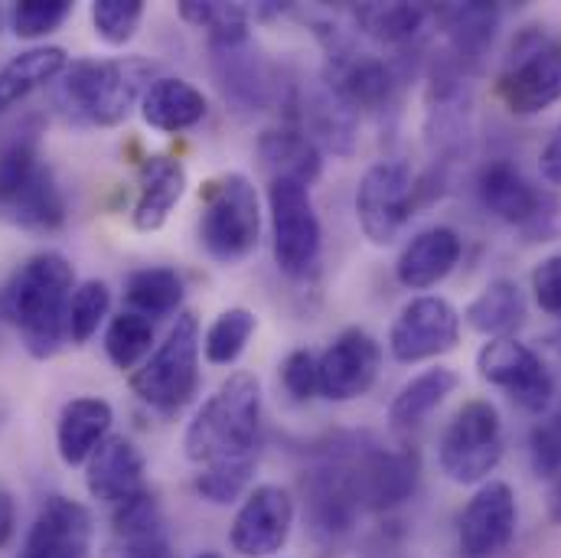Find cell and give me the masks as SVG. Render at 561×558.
I'll use <instances>...</instances> for the list:
<instances>
[{"instance_id":"obj_36","label":"cell","mask_w":561,"mask_h":558,"mask_svg":"<svg viewBox=\"0 0 561 558\" xmlns=\"http://www.w3.org/2000/svg\"><path fill=\"white\" fill-rule=\"evenodd\" d=\"M307 122H310V140L317 138L320 144H327L333 153H350L353 150V109H346L333 92L320 95L310 102L307 109Z\"/></svg>"},{"instance_id":"obj_4","label":"cell","mask_w":561,"mask_h":558,"mask_svg":"<svg viewBox=\"0 0 561 558\" xmlns=\"http://www.w3.org/2000/svg\"><path fill=\"white\" fill-rule=\"evenodd\" d=\"M199 386V320L180 314L153 356L131 376V389L157 412L183 409Z\"/></svg>"},{"instance_id":"obj_15","label":"cell","mask_w":561,"mask_h":558,"mask_svg":"<svg viewBox=\"0 0 561 558\" xmlns=\"http://www.w3.org/2000/svg\"><path fill=\"white\" fill-rule=\"evenodd\" d=\"M294 526V503L280 487H259L232 523V549L245 558H272L287 546Z\"/></svg>"},{"instance_id":"obj_2","label":"cell","mask_w":561,"mask_h":558,"mask_svg":"<svg viewBox=\"0 0 561 558\" xmlns=\"http://www.w3.org/2000/svg\"><path fill=\"white\" fill-rule=\"evenodd\" d=\"M262 421V386L252 373H232L190 421L183 447L193 464L245 460L255 451Z\"/></svg>"},{"instance_id":"obj_40","label":"cell","mask_w":561,"mask_h":558,"mask_svg":"<svg viewBox=\"0 0 561 558\" xmlns=\"http://www.w3.org/2000/svg\"><path fill=\"white\" fill-rule=\"evenodd\" d=\"M140 20H144V0H95L92 3L95 33L108 46H125L128 39H135Z\"/></svg>"},{"instance_id":"obj_16","label":"cell","mask_w":561,"mask_h":558,"mask_svg":"<svg viewBox=\"0 0 561 558\" xmlns=\"http://www.w3.org/2000/svg\"><path fill=\"white\" fill-rule=\"evenodd\" d=\"M516 536V497L506 483L493 480L477 490L460 516V553L467 558L500 556Z\"/></svg>"},{"instance_id":"obj_43","label":"cell","mask_w":561,"mask_h":558,"mask_svg":"<svg viewBox=\"0 0 561 558\" xmlns=\"http://www.w3.org/2000/svg\"><path fill=\"white\" fill-rule=\"evenodd\" d=\"M529 460L533 470L546 480L561 477V406H556L529 434Z\"/></svg>"},{"instance_id":"obj_6","label":"cell","mask_w":561,"mask_h":558,"mask_svg":"<svg viewBox=\"0 0 561 558\" xmlns=\"http://www.w3.org/2000/svg\"><path fill=\"white\" fill-rule=\"evenodd\" d=\"M363 500L353 480V457L343 451L330 454L304 477V516L317 546H343L359 520Z\"/></svg>"},{"instance_id":"obj_3","label":"cell","mask_w":561,"mask_h":558,"mask_svg":"<svg viewBox=\"0 0 561 558\" xmlns=\"http://www.w3.org/2000/svg\"><path fill=\"white\" fill-rule=\"evenodd\" d=\"M150 62L144 59H76L66 66L56 102L66 118L92 128L122 125L150 86Z\"/></svg>"},{"instance_id":"obj_37","label":"cell","mask_w":561,"mask_h":558,"mask_svg":"<svg viewBox=\"0 0 561 558\" xmlns=\"http://www.w3.org/2000/svg\"><path fill=\"white\" fill-rule=\"evenodd\" d=\"M150 343H153V323H150V317L135 314V310L115 317L105 333V353L118 369H135L147 356Z\"/></svg>"},{"instance_id":"obj_14","label":"cell","mask_w":561,"mask_h":558,"mask_svg":"<svg viewBox=\"0 0 561 558\" xmlns=\"http://www.w3.org/2000/svg\"><path fill=\"white\" fill-rule=\"evenodd\" d=\"M421 477L419 451H386L366 447L353 457V480L359 490L363 506L369 510H396L412 500Z\"/></svg>"},{"instance_id":"obj_8","label":"cell","mask_w":561,"mask_h":558,"mask_svg":"<svg viewBox=\"0 0 561 558\" xmlns=\"http://www.w3.org/2000/svg\"><path fill=\"white\" fill-rule=\"evenodd\" d=\"M503 457V421L493 402L473 399L447 424L437 460L454 483H480Z\"/></svg>"},{"instance_id":"obj_46","label":"cell","mask_w":561,"mask_h":558,"mask_svg":"<svg viewBox=\"0 0 561 558\" xmlns=\"http://www.w3.org/2000/svg\"><path fill=\"white\" fill-rule=\"evenodd\" d=\"M533 291H536L539 307L561 320V252L552 255V259H546L533 272Z\"/></svg>"},{"instance_id":"obj_13","label":"cell","mask_w":561,"mask_h":558,"mask_svg":"<svg viewBox=\"0 0 561 558\" xmlns=\"http://www.w3.org/2000/svg\"><path fill=\"white\" fill-rule=\"evenodd\" d=\"M460 340V314L444 297H415L399 314L389 350L399 363H421L454 350Z\"/></svg>"},{"instance_id":"obj_9","label":"cell","mask_w":561,"mask_h":558,"mask_svg":"<svg viewBox=\"0 0 561 558\" xmlns=\"http://www.w3.org/2000/svg\"><path fill=\"white\" fill-rule=\"evenodd\" d=\"M275 262L284 275L300 278L317 265L320 255V219L310 200V186L297 180H272L268 186Z\"/></svg>"},{"instance_id":"obj_25","label":"cell","mask_w":561,"mask_h":558,"mask_svg":"<svg viewBox=\"0 0 561 558\" xmlns=\"http://www.w3.org/2000/svg\"><path fill=\"white\" fill-rule=\"evenodd\" d=\"M140 115L150 128L176 135L206 118V99L196 86L183 79H157L147 86L140 99Z\"/></svg>"},{"instance_id":"obj_10","label":"cell","mask_w":561,"mask_h":558,"mask_svg":"<svg viewBox=\"0 0 561 558\" xmlns=\"http://www.w3.org/2000/svg\"><path fill=\"white\" fill-rule=\"evenodd\" d=\"M415 173L405 160H382L369 167L356 190V216L369 242L389 246L412 216Z\"/></svg>"},{"instance_id":"obj_50","label":"cell","mask_w":561,"mask_h":558,"mask_svg":"<svg viewBox=\"0 0 561 558\" xmlns=\"http://www.w3.org/2000/svg\"><path fill=\"white\" fill-rule=\"evenodd\" d=\"M549 346H552V350L559 353V360H561V327L556 330V333H552V337H549Z\"/></svg>"},{"instance_id":"obj_30","label":"cell","mask_w":561,"mask_h":558,"mask_svg":"<svg viewBox=\"0 0 561 558\" xmlns=\"http://www.w3.org/2000/svg\"><path fill=\"white\" fill-rule=\"evenodd\" d=\"M216 66H219V79L226 95H232L242 105H255L265 109L268 105V76L259 66V59L249 53V43L242 46H216Z\"/></svg>"},{"instance_id":"obj_38","label":"cell","mask_w":561,"mask_h":558,"mask_svg":"<svg viewBox=\"0 0 561 558\" xmlns=\"http://www.w3.org/2000/svg\"><path fill=\"white\" fill-rule=\"evenodd\" d=\"M108 307H112V291H108L105 281L79 284L76 294H72V304H69V337H72V343L92 340V333L108 317Z\"/></svg>"},{"instance_id":"obj_18","label":"cell","mask_w":561,"mask_h":558,"mask_svg":"<svg viewBox=\"0 0 561 558\" xmlns=\"http://www.w3.org/2000/svg\"><path fill=\"white\" fill-rule=\"evenodd\" d=\"M92 546V513L66 497L46 500L33 520L20 558H89Z\"/></svg>"},{"instance_id":"obj_7","label":"cell","mask_w":561,"mask_h":558,"mask_svg":"<svg viewBox=\"0 0 561 558\" xmlns=\"http://www.w3.org/2000/svg\"><path fill=\"white\" fill-rule=\"evenodd\" d=\"M500 99L513 115H539L561 99V39L526 30L500 76Z\"/></svg>"},{"instance_id":"obj_27","label":"cell","mask_w":561,"mask_h":558,"mask_svg":"<svg viewBox=\"0 0 561 558\" xmlns=\"http://www.w3.org/2000/svg\"><path fill=\"white\" fill-rule=\"evenodd\" d=\"M467 323L483 333V337H510L513 330L523 327L526 320V297L519 291V284L510 278H496L490 281L467 307Z\"/></svg>"},{"instance_id":"obj_1","label":"cell","mask_w":561,"mask_h":558,"mask_svg":"<svg viewBox=\"0 0 561 558\" xmlns=\"http://www.w3.org/2000/svg\"><path fill=\"white\" fill-rule=\"evenodd\" d=\"M72 284L76 275L66 255L39 252L13 272L0 294V310L20 330L30 356L49 360L62 346V337L69 333Z\"/></svg>"},{"instance_id":"obj_41","label":"cell","mask_w":561,"mask_h":558,"mask_svg":"<svg viewBox=\"0 0 561 558\" xmlns=\"http://www.w3.org/2000/svg\"><path fill=\"white\" fill-rule=\"evenodd\" d=\"M72 13L69 0H20L10 13V26L20 39H36L62 26Z\"/></svg>"},{"instance_id":"obj_21","label":"cell","mask_w":561,"mask_h":558,"mask_svg":"<svg viewBox=\"0 0 561 558\" xmlns=\"http://www.w3.org/2000/svg\"><path fill=\"white\" fill-rule=\"evenodd\" d=\"M460 252H463V242L454 229H447V226L424 229L405 246V252L396 265V275L412 291L434 287L437 281H444L454 272V265L460 262Z\"/></svg>"},{"instance_id":"obj_32","label":"cell","mask_w":561,"mask_h":558,"mask_svg":"<svg viewBox=\"0 0 561 558\" xmlns=\"http://www.w3.org/2000/svg\"><path fill=\"white\" fill-rule=\"evenodd\" d=\"M427 13L421 3H366L356 10V23L386 46H405L421 33Z\"/></svg>"},{"instance_id":"obj_26","label":"cell","mask_w":561,"mask_h":558,"mask_svg":"<svg viewBox=\"0 0 561 558\" xmlns=\"http://www.w3.org/2000/svg\"><path fill=\"white\" fill-rule=\"evenodd\" d=\"M259 157L272 180H297L310 186L320 176V147L300 128H272L259 138Z\"/></svg>"},{"instance_id":"obj_29","label":"cell","mask_w":561,"mask_h":558,"mask_svg":"<svg viewBox=\"0 0 561 558\" xmlns=\"http://www.w3.org/2000/svg\"><path fill=\"white\" fill-rule=\"evenodd\" d=\"M434 16L444 26V33L454 39L457 53H463V56L483 53L493 43L496 26H500V7L496 3H483V0L444 3V7L434 10Z\"/></svg>"},{"instance_id":"obj_33","label":"cell","mask_w":561,"mask_h":558,"mask_svg":"<svg viewBox=\"0 0 561 558\" xmlns=\"http://www.w3.org/2000/svg\"><path fill=\"white\" fill-rule=\"evenodd\" d=\"M125 297L144 317H167L183 304V278L173 269H140L125 284Z\"/></svg>"},{"instance_id":"obj_44","label":"cell","mask_w":561,"mask_h":558,"mask_svg":"<svg viewBox=\"0 0 561 558\" xmlns=\"http://www.w3.org/2000/svg\"><path fill=\"white\" fill-rule=\"evenodd\" d=\"M280 379H284V389L297 399V402H307L313 399V392H320V383H317V360L313 353L307 350H294L284 366H280Z\"/></svg>"},{"instance_id":"obj_5","label":"cell","mask_w":561,"mask_h":558,"mask_svg":"<svg viewBox=\"0 0 561 558\" xmlns=\"http://www.w3.org/2000/svg\"><path fill=\"white\" fill-rule=\"evenodd\" d=\"M259 232H262V213L249 176L229 173L216 180L213 190L206 193V209L199 223L206 252L222 265H236L245 255H252V249L259 246Z\"/></svg>"},{"instance_id":"obj_22","label":"cell","mask_w":561,"mask_h":558,"mask_svg":"<svg viewBox=\"0 0 561 558\" xmlns=\"http://www.w3.org/2000/svg\"><path fill=\"white\" fill-rule=\"evenodd\" d=\"M0 216L20 229H33V232L59 229L66 219V200H62V190H59L53 170L39 163L20 190H13L7 200H0Z\"/></svg>"},{"instance_id":"obj_28","label":"cell","mask_w":561,"mask_h":558,"mask_svg":"<svg viewBox=\"0 0 561 558\" xmlns=\"http://www.w3.org/2000/svg\"><path fill=\"white\" fill-rule=\"evenodd\" d=\"M59 72H66V49L59 46H36L13 56L0 69V112L23 102L30 92L53 82Z\"/></svg>"},{"instance_id":"obj_20","label":"cell","mask_w":561,"mask_h":558,"mask_svg":"<svg viewBox=\"0 0 561 558\" xmlns=\"http://www.w3.org/2000/svg\"><path fill=\"white\" fill-rule=\"evenodd\" d=\"M89 493L99 503L122 506L125 500L138 497L144 487V457L128 437H105L102 447L89 460Z\"/></svg>"},{"instance_id":"obj_12","label":"cell","mask_w":561,"mask_h":558,"mask_svg":"<svg viewBox=\"0 0 561 558\" xmlns=\"http://www.w3.org/2000/svg\"><path fill=\"white\" fill-rule=\"evenodd\" d=\"M382 350L366 330H343L333 346L317 360L320 396L330 402H353L366 396L379 376Z\"/></svg>"},{"instance_id":"obj_42","label":"cell","mask_w":561,"mask_h":558,"mask_svg":"<svg viewBox=\"0 0 561 558\" xmlns=\"http://www.w3.org/2000/svg\"><path fill=\"white\" fill-rule=\"evenodd\" d=\"M39 167L36 138L33 135H13L0 144V200H7L13 190H20L33 170Z\"/></svg>"},{"instance_id":"obj_35","label":"cell","mask_w":561,"mask_h":558,"mask_svg":"<svg viewBox=\"0 0 561 558\" xmlns=\"http://www.w3.org/2000/svg\"><path fill=\"white\" fill-rule=\"evenodd\" d=\"M255 327H259V320H255V314L245 310V307H232V310L219 314L216 323L206 330V340H203L206 360H209L213 366H229V363H236V360L242 356L245 343L252 340Z\"/></svg>"},{"instance_id":"obj_19","label":"cell","mask_w":561,"mask_h":558,"mask_svg":"<svg viewBox=\"0 0 561 558\" xmlns=\"http://www.w3.org/2000/svg\"><path fill=\"white\" fill-rule=\"evenodd\" d=\"M477 193H480V203L503 223H513V226H526V223H536L542 206H546V196L526 180V173L513 163V160H493L480 170V180H477Z\"/></svg>"},{"instance_id":"obj_23","label":"cell","mask_w":561,"mask_h":558,"mask_svg":"<svg viewBox=\"0 0 561 558\" xmlns=\"http://www.w3.org/2000/svg\"><path fill=\"white\" fill-rule=\"evenodd\" d=\"M186 193V170L180 160L173 157H147L144 167H140V190L138 203H135V229L140 232H157L173 206L183 200Z\"/></svg>"},{"instance_id":"obj_45","label":"cell","mask_w":561,"mask_h":558,"mask_svg":"<svg viewBox=\"0 0 561 558\" xmlns=\"http://www.w3.org/2000/svg\"><path fill=\"white\" fill-rule=\"evenodd\" d=\"M105 558H173L167 529L140 533V536H115Z\"/></svg>"},{"instance_id":"obj_31","label":"cell","mask_w":561,"mask_h":558,"mask_svg":"<svg viewBox=\"0 0 561 558\" xmlns=\"http://www.w3.org/2000/svg\"><path fill=\"white\" fill-rule=\"evenodd\" d=\"M457 386H460V379H457V373L447 369V366H434V369L421 373V376H415V379L396 396V402H392V409H389V421H392L396 428H412V424H419V421L427 419V415H431Z\"/></svg>"},{"instance_id":"obj_39","label":"cell","mask_w":561,"mask_h":558,"mask_svg":"<svg viewBox=\"0 0 561 558\" xmlns=\"http://www.w3.org/2000/svg\"><path fill=\"white\" fill-rule=\"evenodd\" d=\"M252 470H255V457H245V460H226V464H209L199 477H196V490L203 500L216 503V506H226L232 500H239L252 480Z\"/></svg>"},{"instance_id":"obj_47","label":"cell","mask_w":561,"mask_h":558,"mask_svg":"<svg viewBox=\"0 0 561 558\" xmlns=\"http://www.w3.org/2000/svg\"><path fill=\"white\" fill-rule=\"evenodd\" d=\"M13 529H16V503H13V493L0 487V549L10 546Z\"/></svg>"},{"instance_id":"obj_24","label":"cell","mask_w":561,"mask_h":558,"mask_svg":"<svg viewBox=\"0 0 561 558\" xmlns=\"http://www.w3.org/2000/svg\"><path fill=\"white\" fill-rule=\"evenodd\" d=\"M112 406L105 399H72L62 415H59V428H56V444H59V457L69 467L85 464L105 441L108 428H112Z\"/></svg>"},{"instance_id":"obj_34","label":"cell","mask_w":561,"mask_h":558,"mask_svg":"<svg viewBox=\"0 0 561 558\" xmlns=\"http://www.w3.org/2000/svg\"><path fill=\"white\" fill-rule=\"evenodd\" d=\"M180 16L199 30L209 33L213 49L216 46H242L249 43V13L239 3H199V0H183Z\"/></svg>"},{"instance_id":"obj_11","label":"cell","mask_w":561,"mask_h":558,"mask_svg":"<svg viewBox=\"0 0 561 558\" xmlns=\"http://www.w3.org/2000/svg\"><path fill=\"white\" fill-rule=\"evenodd\" d=\"M477 369L490 386H500L503 392H510V399L533 415H539L552 406L556 383H552L546 363L526 343H519L513 337L490 340L477 356Z\"/></svg>"},{"instance_id":"obj_17","label":"cell","mask_w":561,"mask_h":558,"mask_svg":"<svg viewBox=\"0 0 561 558\" xmlns=\"http://www.w3.org/2000/svg\"><path fill=\"white\" fill-rule=\"evenodd\" d=\"M330 92L353 112L359 109H382L392 92H396V72L389 62L356 53L350 49V43H343L333 33V49H330Z\"/></svg>"},{"instance_id":"obj_48","label":"cell","mask_w":561,"mask_h":558,"mask_svg":"<svg viewBox=\"0 0 561 558\" xmlns=\"http://www.w3.org/2000/svg\"><path fill=\"white\" fill-rule=\"evenodd\" d=\"M542 176L549 180V183H561V128L552 135V140L546 144V150H542Z\"/></svg>"},{"instance_id":"obj_49","label":"cell","mask_w":561,"mask_h":558,"mask_svg":"<svg viewBox=\"0 0 561 558\" xmlns=\"http://www.w3.org/2000/svg\"><path fill=\"white\" fill-rule=\"evenodd\" d=\"M549 513H552L556 523H561V483L552 490V497H549Z\"/></svg>"},{"instance_id":"obj_51","label":"cell","mask_w":561,"mask_h":558,"mask_svg":"<svg viewBox=\"0 0 561 558\" xmlns=\"http://www.w3.org/2000/svg\"><path fill=\"white\" fill-rule=\"evenodd\" d=\"M196 558H219L216 553H203V556H196Z\"/></svg>"}]
</instances>
